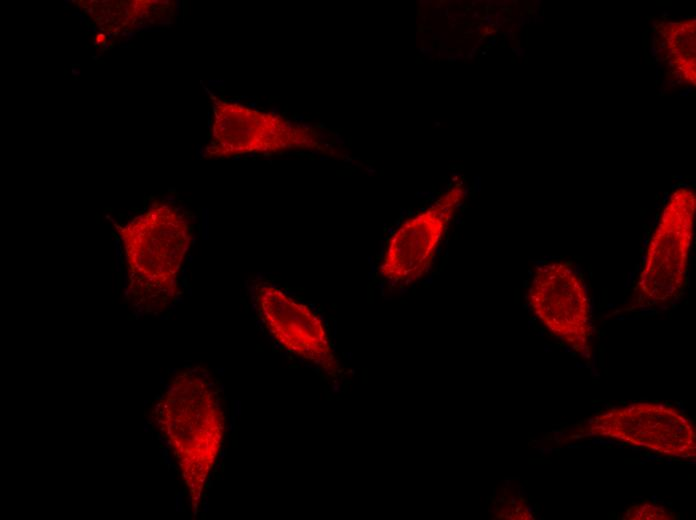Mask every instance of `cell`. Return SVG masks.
Wrapping results in <instances>:
<instances>
[{
  "label": "cell",
  "instance_id": "6da1fadb",
  "mask_svg": "<svg viewBox=\"0 0 696 520\" xmlns=\"http://www.w3.org/2000/svg\"><path fill=\"white\" fill-rule=\"evenodd\" d=\"M156 419L196 514L225 435L226 417L219 390L205 373L196 368L184 370L171 380L160 398Z\"/></svg>",
  "mask_w": 696,
  "mask_h": 520
},
{
  "label": "cell",
  "instance_id": "7a4b0ae2",
  "mask_svg": "<svg viewBox=\"0 0 696 520\" xmlns=\"http://www.w3.org/2000/svg\"><path fill=\"white\" fill-rule=\"evenodd\" d=\"M131 289L147 310H161L177 293V281L190 245L189 220L177 208L153 206L122 232Z\"/></svg>",
  "mask_w": 696,
  "mask_h": 520
},
{
  "label": "cell",
  "instance_id": "3957f363",
  "mask_svg": "<svg viewBox=\"0 0 696 520\" xmlns=\"http://www.w3.org/2000/svg\"><path fill=\"white\" fill-rule=\"evenodd\" d=\"M318 140L315 132L284 117L231 101H217L207 154L232 157L273 154L294 148L314 149Z\"/></svg>",
  "mask_w": 696,
  "mask_h": 520
},
{
  "label": "cell",
  "instance_id": "277c9868",
  "mask_svg": "<svg viewBox=\"0 0 696 520\" xmlns=\"http://www.w3.org/2000/svg\"><path fill=\"white\" fill-rule=\"evenodd\" d=\"M465 196L463 181L456 183L429 207L398 226L386 244L379 265V273L387 282L406 285L428 271Z\"/></svg>",
  "mask_w": 696,
  "mask_h": 520
},
{
  "label": "cell",
  "instance_id": "5b68a950",
  "mask_svg": "<svg viewBox=\"0 0 696 520\" xmlns=\"http://www.w3.org/2000/svg\"><path fill=\"white\" fill-rule=\"evenodd\" d=\"M254 302L265 328L281 347L328 375L339 374L325 324L310 306L270 283L256 286Z\"/></svg>",
  "mask_w": 696,
  "mask_h": 520
},
{
  "label": "cell",
  "instance_id": "8992f818",
  "mask_svg": "<svg viewBox=\"0 0 696 520\" xmlns=\"http://www.w3.org/2000/svg\"><path fill=\"white\" fill-rule=\"evenodd\" d=\"M593 435L609 437L675 458H695V429L690 420L672 406L634 403L594 417Z\"/></svg>",
  "mask_w": 696,
  "mask_h": 520
},
{
  "label": "cell",
  "instance_id": "52a82bcc",
  "mask_svg": "<svg viewBox=\"0 0 696 520\" xmlns=\"http://www.w3.org/2000/svg\"><path fill=\"white\" fill-rule=\"evenodd\" d=\"M529 304L558 338L574 349L586 344L589 332V304L583 283L568 267L556 276L551 265L538 268L528 292Z\"/></svg>",
  "mask_w": 696,
  "mask_h": 520
},
{
  "label": "cell",
  "instance_id": "ba28073f",
  "mask_svg": "<svg viewBox=\"0 0 696 520\" xmlns=\"http://www.w3.org/2000/svg\"><path fill=\"white\" fill-rule=\"evenodd\" d=\"M664 38L669 66L674 76L695 84V20L687 19L666 24Z\"/></svg>",
  "mask_w": 696,
  "mask_h": 520
},
{
  "label": "cell",
  "instance_id": "9c48e42d",
  "mask_svg": "<svg viewBox=\"0 0 696 520\" xmlns=\"http://www.w3.org/2000/svg\"><path fill=\"white\" fill-rule=\"evenodd\" d=\"M672 516L664 507L649 503L635 505L626 513L628 519H672Z\"/></svg>",
  "mask_w": 696,
  "mask_h": 520
}]
</instances>
